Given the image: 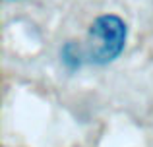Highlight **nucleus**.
<instances>
[{
  "instance_id": "7ed1b4c3",
  "label": "nucleus",
  "mask_w": 153,
  "mask_h": 147,
  "mask_svg": "<svg viewBox=\"0 0 153 147\" xmlns=\"http://www.w3.org/2000/svg\"><path fill=\"white\" fill-rule=\"evenodd\" d=\"M6 2H12V0H6Z\"/></svg>"
},
{
  "instance_id": "f03ea898",
  "label": "nucleus",
  "mask_w": 153,
  "mask_h": 147,
  "mask_svg": "<svg viewBox=\"0 0 153 147\" xmlns=\"http://www.w3.org/2000/svg\"><path fill=\"white\" fill-rule=\"evenodd\" d=\"M60 62L68 72H76L87 62V50L76 41H68L60 49Z\"/></svg>"
},
{
  "instance_id": "f257e3e1",
  "label": "nucleus",
  "mask_w": 153,
  "mask_h": 147,
  "mask_svg": "<svg viewBox=\"0 0 153 147\" xmlns=\"http://www.w3.org/2000/svg\"><path fill=\"white\" fill-rule=\"evenodd\" d=\"M87 62L95 66H107L118 60L126 49L128 25L120 16L103 14L93 19L87 33Z\"/></svg>"
}]
</instances>
